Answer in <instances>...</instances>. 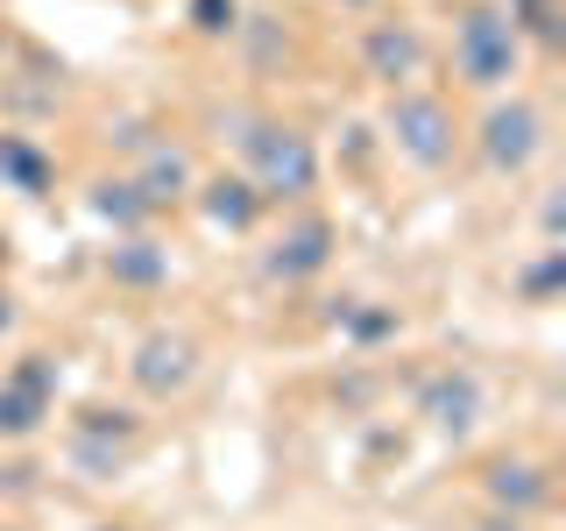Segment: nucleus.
Here are the masks:
<instances>
[{
    "mask_svg": "<svg viewBox=\"0 0 566 531\" xmlns=\"http://www.w3.org/2000/svg\"><path fill=\"white\" fill-rule=\"evenodd\" d=\"M517 71H524V35L510 29L503 0L460 8V22H453V79L468 85V93H503Z\"/></svg>",
    "mask_w": 566,
    "mask_h": 531,
    "instance_id": "f257e3e1",
    "label": "nucleus"
},
{
    "mask_svg": "<svg viewBox=\"0 0 566 531\" xmlns=\"http://www.w3.org/2000/svg\"><path fill=\"white\" fill-rule=\"evenodd\" d=\"M241 149H248V185L262 191V206L270 199L297 206L318 185V149H312V135H297V128L255 121V135H241Z\"/></svg>",
    "mask_w": 566,
    "mask_h": 531,
    "instance_id": "f03ea898",
    "label": "nucleus"
},
{
    "mask_svg": "<svg viewBox=\"0 0 566 531\" xmlns=\"http://www.w3.org/2000/svg\"><path fill=\"white\" fill-rule=\"evenodd\" d=\"M389 142H397V149L411 156L418 170L453 164V106L439 100V93H418V85H403V93L389 100Z\"/></svg>",
    "mask_w": 566,
    "mask_h": 531,
    "instance_id": "7ed1b4c3",
    "label": "nucleus"
},
{
    "mask_svg": "<svg viewBox=\"0 0 566 531\" xmlns=\"http://www.w3.org/2000/svg\"><path fill=\"white\" fill-rule=\"evenodd\" d=\"M474 142H482V164L495 177H517V170H531V156L545 149V114L531 100H495L482 114V128H474Z\"/></svg>",
    "mask_w": 566,
    "mask_h": 531,
    "instance_id": "20e7f679",
    "label": "nucleus"
},
{
    "mask_svg": "<svg viewBox=\"0 0 566 531\" xmlns=\"http://www.w3.org/2000/svg\"><path fill=\"white\" fill-rule=\"evenodd\" d=\"M50 412H57V354H22L0 376V439L43 433Z\"/></svg>",
    "mask_w": 566,
    "mask_h": 531,
    "instance_id": "39448f33",
    "label": "nucleus"
},
{
    "mask_svg": "<svg viewBox=\"0 0 566 531\" xmlns=\"http://www.w3.org/2000/svg\"><path fill=\"white\" fill-rule=\"evenodd\" d=\"M361 64H368V79H376V85L403 93V85L424 71V35H418V22H403V14H389V22H368V35H361Z\"/></svg>",
    "mask_w": 566,
    "mask_h": 531,
    "instance_id": "423d86ee",
    "label": "nucleus"
},
{
    "mask_svg": "<svg viewBox=\"0 0 566 531\" xmlns=\"http://www.w3.org/2000/svg\"><path fill=\"white\" fill-rule=\"evenodd\" d=\"M418 418L432 425V433H474V418H482V383L468 376V368H439V376L418 383Z\"/></svg>",
    "mask_w": 566,
    "mask_h": 531,
    "instance_id": "0eeeda50",
    "label": "nucleus"
},
{
    "mask_svg": "<svg viewBox=\"0 0 566 531\" xmlns=\"http://www.w3.org/2000/svg\"><path fill=\"white\" fill-rule=\"evenodd\" d=\"M128 376L149 389V397H177V389H191V376H199V341H185V333H149V341L135 347Z\"/></svg>",
    "mask_w": 566,
    "mask_h": 531,
    "instance_id": "6e6552de",
    "label": "nucleus"
},
{
    "mask_svg": "<svg viewBox=\"0 0 566 531\" xmlns=\"http://www.w3.org/2000/svg\"><path fill=\"white\" fill-rule=\"evenodd\" d=\"M333 262V220H318V212H305L297 227H283L276 248L262 256V270H270L276 283H297V277H318Z\"/></svg>",
    "mask_w": 566,
    "mask_h": 531,
    "instance_id": "1a4fd4ad",
    "label": "nucleus"
},
{
    "mask_svg": "<svg viewBox=\"0 0 566 531\" xmlns=\"http://www.w3.org/2000/svg\"><path fill=\"white\" fill-rule=\"evenodd\" d=\"M57 164H50V149L22 128H0V191H22V199H43Z\"/></svg>",
    "mask_w": 566,
    "mask_h": 531,
    "instance_id": "9d476101",
    "label": "nucleus"
},
{
    "mask_svg": "<svg viewBox=\"0 0 566 531\" xmlns=\"http://www.w3.org/2000/svg\"><path fill=\"white\" fill-rule=\"evenodd\" d=\"M199 191V212L212 227H227V235H248V227H255V212H262V191L248 185V177H206V185H191Z\"/></svg>",
    "mask_w": 566,
    "mask_h": 531,
    "instance_id": "9b49d317",
    "label": "nucleus"
},
{
    "mask_svg": "<svg viewBox=\"0 0 566 531\" xmlns=\"http://www.w3.org/2000/svg\"><path fill=\"white\" fill-rule=\"evenodd\" d=\"M489 496H495V510H510V518H524V510H538L545 496H553V475L538 468V460H495L489 468Z\"/></svg>",
    "mask_w": 566,
    "mask_h": 531,
    "instance_id": "f8f14e48",
    "label": "nucleus"
},
{
    "mask_svg": "<svg viewBox=\"0 0 566 531\" xmlns=\"http://www.w3.org/2000/svg\"><path fill=\"white\" fill-rule=\"evenodd\" d=\"M135 185H142V199H149V206H177V199H191V156L177 149V142H156V149L142 156Z\"/></svg>",
    "mask_w": 566,
    "mask_h": 531,
    "instance_id": "ddd939ff",
    "label": "nucleus"
},
{
    "mask_svg": "<svg viewBox=\"0 0 566 531\" xmlns=\"http://www.w3.org/2000/svg\"><path fill=\"white\" fill-rule=\"evenodd\" d=\"M93 212H99V220H114V227H142L156 206L142 199L135 177H99V185H93Z\"/></svg>",
    "mask_w": 566,
    "mask_h": 531,
    "instance_id": "4468645a",
    "label": "nucleus"
},
{
    "mask_svg": "<svg viewBox=\"0 0 566 531\" xmlns=\"http://www.w3.org/2000/svg\"><path fill=\"white\" fill-rule=\"evenodd\" d=\"M106 270H114L120 283H164V277H170V256H164V248H156V241L128 235V241L114 248V256H106Z\"/></svg>",
    "mask_w": 566,
    "mask_h": 531,
    "instance_id": "2eb2a0df",
    "label": "nucleus"
},
{
    "mask_svg": "<svg viewBox=\"0 0 566 531\" xmlns=\"http://www.w3.org/2000/svg\"><path fill=\"white\" fill-rule=\"evenodd\" d=\"M559 277H566V256H559V248H545V262H531V270L517 277V291L531 298V305H545V298L559 291Z\"/></svg>",
    "mask_w": 566,
    "mask_h": 531,
    "instance_id": "dca6fc26",
    "label": "nucleus"
},
{
    "mask_svg": "<svg viewBox=\"0 0 566 531\" xmlns=\"http://www.w3.org/2000/svg\"><path fill=\"white\" fill-rule=\"evenodd\" d=\"M191 29L199 35H234L241 29V0H191Z\"/></svg>",
    "mask_w": 566,
    "mask_h": 531,
    "instance_id": "f3484780",
    "label": "nucleus"
},
{
    "mask_svg": "<svg viewBox=\"0 0 566 531\" xmlns=\"http://www.w3.org/2000/svg\"><path fill=\"white\" fill-rule=\"evenodd\" d=\"M8 333H14V291L0 283V341H8Z\"/></svg>",
    "mask_w": 566,
    "mask_h": 531,
    "instance_id": "a211bd4d",
    "label": "nucleus"
},
{
    "mask_svg": "<svg viewBox=\"0 0 566 531\" xmlns=\"http://www.w3.org/2000/svg\"><path fill=\"white\" fill-rule=\"evenodd\" d=\"M8 50H14V22H8V14H0V58H8Z\"/></svg>",
    "mask_w": 566,
    "mask_h": 531,
    "instance_id": "6ab92c4d",
    "label": "nucleus"
},
{
    "mask_svg": "<svg viewBox=\"0 0 566 531\" xmlns=\"http://www.w3.org/2000/svg\"><path fill=\"white\" fill-rule=\"evenodd\" d=\"M482 531H524V518H489Z\"/></svg>",
    "mask_w": 566,
    "mask_h": 531,
    "instance_id": "aec40b11",
    "label": "nucleus"
},
{
    "mask_svg": "<svg viewBox=\"0 0 566 531\" xmlns=\"http://www.w3.org/2000/svg\"><path fill=\"white\" fill-rule=\"evenodd\" d=\"M0 270H8V235H0Z\"/></svg>",
    "mask_w": 566,
    "mask_h": 531,
    "instance_id": "412c9836",
    "label": "nucleus"
},
{
    "mask_svg": "<svg viewBox=\"0 0 566 531\" xmlns=\"http://www.w3.org/2000/svg\"><path fill=\"white\" fill-rule=\"evenodd\" d=\"M340 8H376V0H340Z\"/></svg>",
    "mask_w": 566,
    "mask_h": 531,
    "instance_id": "4be33fe9",
    "label": "nucleus"
},
{
    "mask_svg": "<svg viewBox=\"0 0 566 531\" xmlns=\"http://www.w3.org/2000/svg\"><path fill=\"white\" fill-rule=\"evenodd\" d=\"M93 531H120V524H93Z\"/></svg>",
    "mask_w": 566,
    "mask_h": 531,
    "instance_id": "5701e85b",
    "label": "nucleus"
}]
</instances>
